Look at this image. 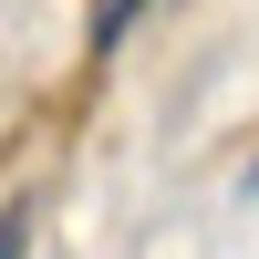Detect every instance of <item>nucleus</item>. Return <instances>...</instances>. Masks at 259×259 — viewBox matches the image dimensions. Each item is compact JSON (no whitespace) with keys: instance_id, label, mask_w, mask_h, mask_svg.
I'll use <instances>...</instances> for the list:
<instances>
[{"instance_id":"obj_1","label":"nucleus","mask_w":259,"mask_h":259,"mask_svg":"<svg viewBox=\"0 0 259 259\" xmlns=\"http://www.w3.org/2000/svg\"><path fill=\"white\" fill-rule=\"evenodd\" d=\"M135 21H145V0H83V52H114Z\"/></svg>"},{"instance_id":"obj_2","label":"nucleus","mask_w":259,"mask_h":259,"mask_svg":"<svg viewBox=\"0 0 259 259\" xmlns=\"http://www.w3.org/2000/svg\"><path fill=\"white\" fill-rule=\"evenodd\" d=\"M0 259H31V197L0 207Z\"/></svg>"},{"instance_id":"obj_3","label":"nucleus","mask_w":259,"mask_h":259,"mask_svg":"<svg viewBox=\"0 0 259 259\" xmlns=\"http://www.w3.org/2000/svg\"><path fill=\"white\" fill-rule=\"evenodd\" d=\"M239 197H259V156H249V177H239Z\"/></svg>"}]
</instances>
